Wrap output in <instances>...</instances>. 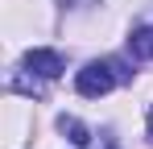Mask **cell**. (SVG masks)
<instances>
[{"instance_id":"6da1fadb","label":"cell","mask_w":153,"mask_h":149,"mask_svg":"<svg viewBox=\"0 0 153 149\" xmlns=\"http://www.w3.org/2000/svg\"><path fill=\"white\" fill-rule=\"evenodd\" d=\"M75 87H79V95H87V99H100V95H108V91L116 87L112 62H87V66L75 74Z\"/></svg>"},{"instance_id":"8992f818","label":"cell","mask_w":153,"mask_h":149,"mask_svg":"<svg viewBox=\"0 0 153 149\" xmlns=\"http://www.w3.org/2000/svg\"><path fill=\"white\" fill-rule=\"evenodd\" d=\"M149 141H153V104H149Z\"/></svg>"},{"instance_id":"277c9868","label":"cell","mask_w":153,"mask_h":149,"mask_svg":"<svg viewBox=\"0 0 153 149\" xmlns=\"http://www.w3.org/2000/svg\"><path fill=\"white\" fill-rule=\"evenodd\" d=\"M58 128H62V133H66V137H71L75 145H87V141H91L87 124H83V120H75V116H62V120H58Z\"/></svg>"},{"instance_id":"5b68a950","label":"cell","mask_w":153,"mask_h":149,"mask_svg":"<svg viewBox=\"0 0 153 149\" xmlns=\"http://www.w3.org/2000/svg\"><path fill=\"white\" fill-rule=\"evenodd\" d=\"M62 4H71V8H83V4H95V0H62Z\"/></svg>"},{"instance_id":"3957f363","label":"cell","mask_w":153,"mask_h":149,"mask_svg":"<svg viewBox=\"0 0 153 149\" xmlns=\"http://www.w3.org/2000/svg\"><path fill=\"white\" fill-rule=\"evenodd\" d=\"M128 50H132L137 58H153V25H141V29H132V37H128Z\"/></svg>"},{"instance_id":"7a4b0ae2","label":"cell","mask_w":153,"mask_h":149,"mask_svg":"<svg viewBox=\"0 0 153 149\" xmlns=\"http://www.w3.org/2000/svg\"><path fill=\"white\" fill-rule=\"evenodd\" d=\"M25 71L42 74V79H58L62 74V54H54V50H29L25 54Z\"/></svg>"}]
</instances>
